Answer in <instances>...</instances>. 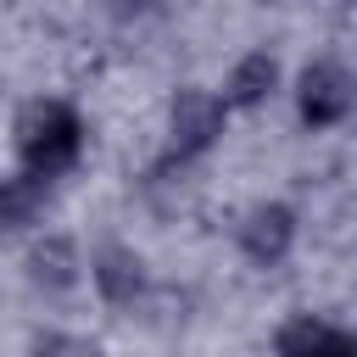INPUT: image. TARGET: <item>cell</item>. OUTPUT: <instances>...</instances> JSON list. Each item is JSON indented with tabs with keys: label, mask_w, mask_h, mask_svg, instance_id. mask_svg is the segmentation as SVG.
I'll use <instances>...</instances> for the list:
<instances>
[{
	"label": "cell",
	"mask_w": 357,
	"mask_h": 357,
	"mask_svg": "<svg viewBox=\"0 0 357 357\" xmlns=\"http://www.w3.org/2000/svg\"><path fill=\"white\" fill-rule=\"evenodd\" d=\"M11 151H17V173L39 178V184H56L67 178L84 151H89V123L73 100L61 95H33L17 123H11Z\"/></svg>",
	"instance_id": "6da1fadb"
},
{
	"label": "cell",
	"mask_w": 357,
	"mask_h": 357,
	"mask_svg": "<svg viewBox=\"0 0 357 357\" xmlns=\"http://www.w3.org/2000/svg\"><path fill=\"white\" fill-rule=\"evenodd\" d=\"M229 106L218 100V89H201V84H184L173 100H167V145H162V167H190L201 156H212L229 134Z\"/></svg>",
	"instance_id": "7a4b0ae2"
},
{
	"label": "cell",
	"mask_w": 357,
	"mask_h": 357,
	"mask_svg": "<svg viewBox=\"0 0 357 357\" xmlns=\"http://www.w3.org/2000/svg\"><path fill=\"white\" fill-rule=\"evenodd\" d=\"M290 100H296V123L307 134H335L346 128L351 106H357V84H351V67L335 61V56H312L296 78H290Z\"/></svg>",
	"instance_id": "3957f363"
},
{
	"label": "cell",
	"mask_w": 357,
	"mask_h": 357,
	"mask_svg": "<svg viewBox=\"0 0 357 357\" xmlns=\"http://www.w3.org/2000/svg\"><path fill=\"white\" fill-rule=\"evenodd\" d=\"M296 240H301V212H296L290 201H257V206L234 223L240 257H245L251 268H262V273L279 268V262H290Z\"/></svg>",
	"instance_id": "277c9868"
},
{
	"label": "cell",
	"mask_w": 357,
	"mask_h": 357,
	"mask_svg": "<svg viewBox=\"0 0 357 357\" xmlns=\"http://www.w3.org/2000/svg\"><path fill=\"white\" fill-rule=\"evenodd\" d=\"M279 89H284V61H279L268 45H257V50H240V56L229 61V73H223V84H218V100H223L229 112H262Z\"/></svg>",
	"instance_id": "5b68a950"
},
{
	"label": "cell",
	"mask_w": 357,
	"mask_h": 357,
	"mask_svg": "<svg viewBox=\"0 0 357 357\" xmlns=\"http://www.w3.org/2000/svg\"><path fill=\"white\" fill-rule=\"evenodd\" d=\"M84 279H89V290L106 301V307H134L145 290H151V268H145V257L134 251V245H100L95 257H84Z\"/></svg>",
	"instance_id": "8992f818"
},
{
	"label": "cell",
	"mask_w": 357,
	"mask_h": 357,
	"mask_svg": "<svg viewBox=\"0 0 357 357\" xmlns=\"http://www.w3.org/2000/svg\"><path fill=\"white\" fill-rule=\"evenodd\" d=\"M28 284L45 296H67L73 284H84V251L67 234H39L28 245Z\"/></svg>",
	"instance_id": "52a82bcc"
},
{
	"label": "cell",
	"mask_w": 357,
	"mask_h": 357,
	"mask_svg": "<svg viewBox=\"0 0 357 357\" xmlns=\"http://www.w3.org/2000/svg\"><path fill=\"white\" fill-rule=\"evenodd\" d=\"M318 346H351V329L324 312H290L273 329V351H318Z\"/></svg>",
	"instance_id": "ba28073f"
},
{
	"label": "cell",
	"mask_w": 357,
	"mask_h": 357,
	"mask_svg": "<svg viewBox=\"0 0 357 357\" xmlns=\"http://www.w3.org/2000/svg\"><path fill=\"white\" fill-rule=\"evenodd\" d=\"M45 190H50V184L28 178V173H6V178H0V234L33 229L39 212H45Z\"/></svg>",
	"instance_id": "9c48e42d"
},
{
	"label": "cell",
	"mask_w": 357,
	"mask_h": 357,
	"mask_svg": "<svg viewBox=\"0 0 357 357\" xmlns=\"http://www.w3.org/2000/svg\"><path fill=\"white\" fill-rule=\"evenodd\" d=\"M156 6H162V0H112V11H117V17H151Z\"/></svg>",
	"instance_id": "30bf717a"
}]
</instances>
